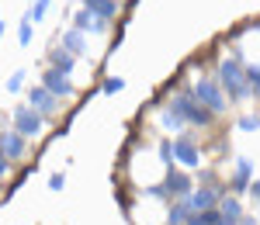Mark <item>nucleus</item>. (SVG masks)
Instances as JSON below:
<instances>
[{"instance_id": "1", "label": "nucleus", "mask_w": 260, "mask_h": 225, "mask_svg": "<svg viewBox=\"0 0 260 225\" xmlns=\"http://www.w3.org/2000/svg\"><path fill=\"white\" fill-rule=\"evenodd\" d=\"M246 59H243V52H236V59H225L219 66V87L233 97V101H246L253 90H250V83H246Z\"/></svg>"}, {"instance_id": "2", "label": "nucleus", "mask_w": 260, "mask_h": 225, "mask_svg": "<svg viewBox=\"0 0 260 225\" xmlns=\"http://www.w3.org/2000/svg\"><path fill=\"white\" fill-rule=\"evenodd\" d=\"M170 104H174V111H177L180 118L191 122V125H208L212 118H215V115L194 97V90H180V94H174V101H170Z\"/></svg>"}, {"instance_id": "3", "label": "nucleus", "mask_w": 260, "mask_h": 225, "mask_svg": "<svg viewBox=\"0 0 260 225\" xmlns=\"http://www.w3.org/2000/svg\"><path fill=\"white\" fill-rule=\"evenodd\" d=\"M194 97H198L212 115H222V111L229 107L225 94H222V87H219V83H212V80H198V83H194Z\"/></svg>"}, {"instance_id": "4", "label": "nucleus", "mask_w": 260, "mask_h": 225, "mask_svg": "<svg viewBox=\"0 0 260 225\" xmlns=\"http://www.w3.org/2000/svg\"><path fill=\"white\" fill-rule=\"evenodd\" d=\"M42 87H45L52 97H59V101H66V97H73V94H77L73 80H70V77H62L59 69H52V66H45V69H42Z\"/></svg>"}, {"instance_id": "5", "label": "nucleus", "mask_w": 260, "mask_h": 225, "mask_svg": "<svg viewBox=\"0 0 260 225\" xmlns=\"http://www.w3.org/2000/svg\"><path fill=\"white\" fill-rule=\"evenodd\" d=\"M42 128H45V118H42L39 111H31V107H18L14 111V132H21L24 139L42 135Z\"/></svg>"}, {"instance_id": "6", "label": "nucleus", "mask_w": 260, "mask_h": 225, "mask_svg": "<svg viewBox=\"0 0 260 225\" xmlns=\"http://www.w3.org/2000/svg\"><path fill=\"white\" fill-rule=\"evenodd\" d=\"M184 201H187V208H191V215H198V211H212V208L222 201V194L212 191V187H201V191H191Z\"/></svg>"}, {"instance_id": "7", "label": "nucleus", "mask_w": 260, "mask_h": 225, "mask_svg": "<svg viewBox=\"0 0 260 225\" xmlns=\"http://www.w3.org/2000/svg\"><path fill=\"white\" fill-rule=\"evenodd\" d=\"M28 107H31V111H39L42 118H45V115H56L59 97H52L45 87H31V90H28Z\"/></svg>"}, {"instance_id": "8", "label": "nucleus", "mask_w": 260, "mask_h": 225, "mask_svg": "<svg viewBox=\"0 0 260 225\" xmlns=\"http://www.w3.org/2000/svg\"><path fill=\"white\" fill-rule=\"evenodd\" d=\"M174 160L184 166H191V170H198L201 166V153L198 145L191 142V139H174Z\"/></svg>"}, {"instance_id": "9", "label": "nucleus", "mask_w": 260, "mask_h": 225, "mask_svg": "<svg viewBox=\"0 0 260 225\" xmlns=\"http://www.w3.org/2000/svg\"><path fill=\"white\" fill-rule=\"evenodd\" d=\"M24 149H28V145H24V135H21V132H4V135H0V153H4L7 160H21Z\"/></svg>"}, {"instance_id": "10", "label": "nucleus", "mask_w": 260, "mask_h": 225, "mask_svg": "<svg viewBox=\"0 0 260 225\" xmlns=\"http://www.w3.org/2000/svg\"><path fill=\"white\" fill-rule=\"evenodd\" d=\"M73 28H77V31H83V35H90V31H94V35H101V31L108 28V21L94 18L90 11H77V14H73Z\"/></svg>"}, {"instance_id": "11", "label": "nucleus", "mask_w": 260, "mask_h": 225, "mask_svg": "<svg viewBox=\"0 0 260 225\" xmlns=\"http://www.w3.org/2000/svg\"><path fill=\"white\" fill-rule=\"evenodd\" d=\"M49 66H52V69H59L62 77H70V73H73V69H77V56H73V52H66V49H52V52H49Z\"/></svg>"}, {"instance_id": "12", "label": "nucleus", "mask_w": 260, "mask_h": 225, "mask_svg": "<svg viewBox=\"0 0 260 225\" xmlns=\"http://www.w3.org/2000/svg\"><path fill=\"white\" fill-rule=\"evenodd\" d=\"M83 11H90V14L101 18V21H111L118 14V4H115V0H83Z\"/></svg>"}, {"instance_id": "13", "label": "nucleus", "mask_w": 260, "mask_h": 225, "mask_svg": "<svg viewBox=\"0 0 260 225\" xmlns=\"http://www.w3.org/2000/svg\"><path fill=\"white\" fill-rule=\"evenodd\" d=\"M66 52H73V56H87V39H83V31L77 28H70V31H62V42H59Z\"/></svg>"}, {"instance_id": "14", "label": "nucleus", "mask_w": 260, "mask_h": 225, "mask_svg": "<svg viewBox=\"0 0 260 225\" xmlns=\"http://www.w3.org/2000/svg\"><path fill=\"white\" fill-rule=\"evenodd\" d=\"M163 184H167L170 194H177V198H187V194H191V177H187V173H174V170H170Z\"/></svg>"}, {"instance_id": "15", "label": "nucleus", "mask_w": 260, "mask_h": 225, "mask_svg": "<svg viewBox=\"0 0 260 225\" xmlns=\"http://www.w3.org/2000/svg\"><path fill=\"white\" fill-rule=\"evenodd\" d=\"M250 177H253L250 160H240L236 163V177H233V191H250Z\"/></svg>"}, {"instance_id": "16", "label": "nucleus", "mask_w": 260, "mask_h": 225, "mask_svg": "<svg viewBox=\"0 0 260 225\" xmlns=\"http://www.w3.org/2000/svg\"><path fill=\"white\" fill-rule=\"evenodd\" d=\"M219 215H222V218H229V222H240V218H243V205L236 201V198H222V201H219Z\"/></svg>"}, {"instance_id": "17", "label": "nucleus", "mask_w": 260, "mask_h": 225, "mask_svg": "<svg viewBox=\"0 0 260 225\" xmlns=\"http://www.w3.org/2000/svg\"><path fill=\"white\" fill-rule=\"evenodd\" d=\"M18 42L24 45V49L35 42V24H31V18H28V14H24V18H21V24H18Z\"/></svg>"}, {"instance_id": "18", "label": "nucleus", "mask_w": 260, "mask_h": 225, "mask_svg": "<svg viewBox=\"0 0 260 225\" xmlns=\"http://www.w3.org/2000/svg\"><path fill=\"white\" fill-rule=\"evenodd\" d=\"M219 222H222L219 208H212V211H198V215L187 218V225H219Z\"/></svg>"}, {"instance_id": "19", "label": "nucleus", "mask_w": 260, "mask_h": 225, "mask_svg": "<svg viewBox=\"0 0 260 225\" xmlns=\"http://www.w3.org/2000/svg\"><path fill=\"white\" fill-rule=\"evenodd\" d=\"M187 218H191V208H187V201L180 198L177 205L170 208V225H187Z\"/></svg>"}, {"instance_id": "20", "label": "nucleus", "mask_w": 260, "mask_h": 225, "mask_svg": "<svg viewBox=\"0 0 260 225\" xmlns=\"http://www.w3.org/2000/svg\"><path fill=\"white\" fill-rule=\"evenodd\" d=\"M160 125L167 128V132H180V128H184V118L170 107V111H163V115H160Z\"/></svg>"}, {"instance_id": "21", "label": "nucleus", "mask_w": 260, "mask_h": 225, "mask_svg": "<svg viewBox=\"0 0 260 225\" xmlns=\"http://www.w3.org/2000/svg\"><path fill=\"white\" fill-rule=\"evenodd\" d=\"M49 4H52V0H35V4H31V11H28L31 24H39V21L45 18V14H49Z\"/></svg>"}, {"instance_id": "22", "label": "nucleus", "mask_w": 260, "mask_h": 225, "mask_svg": "<svg viewBox=\"0 0 260 225\" xmlns=\"http://www.w3.org/2000/svg\"><path fill=\"white\" fill-rule=\"evenodd\" d=\"M243 69H246V83H250V90H253V94H260V66L246 62Z\"/></svg>"}, {"instance_id": "23", "label": "nucleus", "mask_w": 260, "mask_h": 225, "mask_svg": "<svg viewBox=\"0 0 260 225\" xmlns=\"http://www.w3.org/2000/svg\"><path fill=\"white\" fill-rule=\"evenodd\" d=\"M21 83H24V69H14V73L7 77V83H4V87H7L11 94H18V90H21Z\"/></svg>"}, {"instance_id": "24", "label": "nucleus", "mask_w": 260, "mask_h": 225, "mask_svg": "<svg viewBox=\"0 0 260 225\" xmlns=\"http://www.w3.org/2000/svg\"><path fill=\"white\" fill-rule=\"evenodd\" d=\"M101 90H104V94H118V90H125V80H121V77H108Z\"/></svg>"}, {"instance_id": "25", "label": "nucleus", "mask_w": 260, "mask_h": 225, "mask_svg": "<svg viewBox=\"0 0 260 225\" xmlns=\"http://www.w3.org/2000/svg\"><path fill=\"white\" fill-rule=\"evenodd\" d=\"M236 125H240L243 132H257V128H260V118H257V115H246V118H240Z\"/></svg>"}, {"instance_id": "26", "label": "nucleus", "mask_w": 260, "mask_h": 225, "mask_svg": "<svg viewBox=\"0 0 260 225\" xmlns=\"http://www.w3.org/2000/svg\"><path fill=\"white\" fill-rule=\"evenodd\" d=\"M146 194H149V198H170V191H167V184H160V187H149Z\"/></svg>"}, {"instance_id": "27", "label": "nucleus", "mask_w": 260, "mask_h": 225, "mask_svg": "<svg viewBox=\"0 0 260 225\" xmlns=\"http://www.w3.org/2000/svg\"><path fill=\"white\" fill-rule=\"evenodd\" d=\"M62 184H66L62 173H52V177H49V187H52V191H62Z\"/></svg>"}, {"instance_id": "28", "label": "nucleus", "mask_w": 260, "mask_h": 225, "mask_svg": "<svg viewBox=\"0 0 260 225\" xmlns=\"http://www.w3.org/2000/svg\"><path fill=\"white\" fill-rule=\"evenodd\" d=\"M250 194H253V201L260 205V180H250Z\"/></svg>"}, {"instance_id": "29", "label": "nucleus", "mask_w": 260, "mask_h": 225, "mask_svg": "<svg viewBox=\"0 0 260 225\" xmlns=\"http://www.w3.org/2000/svg\"><path fill=\"white\" fill-rule=\"evenodd\" d=\"M7 170H11V160H7V156H4V153H0V177H4V173H7Z\"/></svg>"}, {"instance_id": "30", "label": "nucleus", "mask_w": 260, "mask_h": 225, "mask_svg": "<svg viewBox=\"0 0 260 225\" xmlns=\"http://www.w3.org/2000/svg\"><path fill=\"white\" fill-rule=\"evenodd\" d=\"M240 225H257V222H253V218H243V222Z\"/></svg>"}, {"instance_id": "31", "label": "nucleus", "mask_w": 260, "mask_h": 225, "mask_svg": "<svg viewBox=\"0 0 260 225\" xmlns=\"http://www.w3.org/2000/svg\"><path fill=\"white\" fill-rule=\"evenodd\" d=\"M219 225H240V222H229V218H222V222Z\"/></svg>"}, {"instance_id": "32", "label": "nucleus", "mask_w": 260, "mask_h": 225, "mask_svg": "<svg viewBox=\"0 0 260 225\" xmlns=\"http://www.w3.org/2000/svg\"><path fill=\"white\" fill-rule=\"evenodd\" d=\"M0 39H4V21H0Z\"/></svg>"}]
</instances>
